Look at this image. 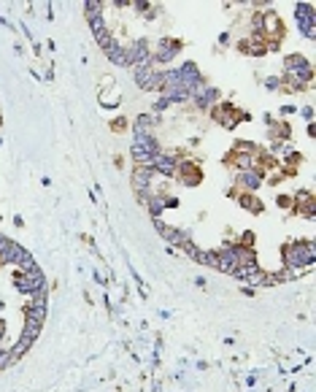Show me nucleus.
Wrapping results in <instances>:
<instances>
[{
	"label": "nucleus",
	"instance_id": "nucleus-6",
	"mask_svg": "<svg viewBox=\"0 0 316 392\" xmlns=\"http://www.w3.org/2000/svg\"><path fill=\"white\" fill-rule=\"evenodd\" d=\"M100 14H103V6L95 3V0H89V3H87V19H89V22H95V19H100Z\"/></svg>",
	"mask_w": 316,
	"mask_h": 392
},
{
	"label": "nucleus",
	"instance_id": "nucleus-3",
	"mask_svg": "<svg viewBox=\"0 0 316 392\" xmlns=\"http://www.w3.org/2000/svg\"><path fill=\"white\" fill-rule=\"evenodd\" d=\"M179 41H162L159 44V49H157V60L159 62H168V60H173L176 55H179Z\"/></svg>",
	"mask_w": 316,
	"mask_h": 392
},
{
	"label": "nucleus",
	"instance_id": "nucleus-2",
	"mask_svg": "<svg viewBox=\"0 0 316 392\" xmlns=\"http://www.w3.org/2000/svg\"><path fill=\"white\" fill-rule=\"evenodd\" d=\"M152 170H159V173L170 176L176 170V157L173 154H157V157L152 160Z\"/></svg>",
	"mask_w": 316,
	"mask_h": 392
},
{
	"label": "nucleus",
	"instance_id": "nucleus-1",
	"mask_svg": "<svg viewBox=\"0 0 316 392\" xmlns=\"http://www.w3.org/2000/svg\"><path fill=\"white\" fill-rule=\"evenodd\" d=\"M294 17L300 19V28H303V33L311 38V35H314V28H311V25H314V11H311V6L300 3V6L294 8Z\"/></svg>",
	"mask_w": 316,
	"mask_h": 392
},
{
	"label": "nucleus",
	"instance_id": "nucleus-4",
	"mask_svg": "<svg viewBox=\"0 0 316 392\" xmlns=\"http://www.w3.org/2000/svg\"><path fill=\"white\" fill-rule=\"evenodd\" d=\"M216 95H219L216 89H211V87H203V89H200V92H197L192 100H195V103L200 106V109H206V106H211L213 100H216Z\"/></svg>",
	"mask_w": 316,
	"mask_h": 392
},
{
	"label": "nucleus",
	"instance_id": "nucleus-5",
	"mask_svg": "<svg viewBox=\"0 0 316 392\" xmlns=\"http://www.w3.org/2000/svg\"><path fill=\"white\" fill-rule=\"evenodd\" d=\"M240 184H246L249 190H257V187H260V173H257V170H243V173H240Z\"/></svg>",
	"mask_w": 316,
	"mask_h": 392
}]
</instances>
